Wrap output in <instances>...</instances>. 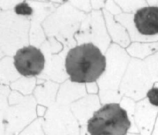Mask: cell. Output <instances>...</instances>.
I'll return each instance as SVG.
<instances>
[{"mask_svg": "<svg viewBox=\"0 0 158 135\" xmlns=\"http://www.w3.org/2000/svg\"><path fill=\"white\" fill-rule=\"evenodd\" d=\"M133 21L140 34L158 39V6H146L138 10Z\"/></svg>", "mask_w": 158, "mask_h": 135, "instance_id": "cell-4", "label": "cell"}, {"mask_svg": "<svg viewBox=\"0 0 158 135\" xmlns=\"http://www.w3.org/2000/svg\"><path fill=\"white\" fill-rule=\"evenodd\" d=\"M147 97L150 105L158 107V87L153 86L150 88L147 93Z\"/></svg>", "mask_w": 158, "mask_h": 135, "instance_id": "cell-5", "label": "cell"}, {"mask_svg": "<svg viewBox=\"0 0 158 135\" xmlns=\"http://www.w3.org/2000/svg\"><path fill=\"white\" fill-rule=\"evenodd\" d=\"M131 122L127 112L118 104H108L95 112L88 121L90 135H126Z\"/></svg>", "mask_w": 158, "mask_h": 135, "instance_id": "cell-2", "label": "cell"}, {"mask_svg": "<svg viewBox=\"0 0 158 135\" xmlns=\"http://www.w3.org/2000/svg\"><path fill=\"white\" fill-rule=\"evenodd\" d=\"M106 67V59L92 43H85L70 50L65 68L72 82L92 83L98 80Z\"/></svg>", "mask_w": 158, "mask_h": 135, "instance_id": "cell-1", "label": "cell"}, {"mask_svg": "<svg viewBox=\"0 0 158 135\" xmlns=\"http://www.w3.org/2000/svg\"><path fill=\"white\" fill-rule=\"evenodd\" d=\"M154 135H158V121H157V124H156V130H155Z\"/></svg>", "mask_w": 158, "mask_h": 135, "instance_id": "cell-7", "label": "cell"}, {"mask_svg": "<svg viewBox=\"0 0 158 135\" xmlns=\"http://www.w3.org/2000/svg\"><path fill=\"white\" fill-rule=\"evenodd\" d=\"M15 12L18 15H30L32 13V9L26 3H22L15 7Z\"/></svg>", "mask_w": 158, "mask_h": 135, "instance_id": "cell-6", "label": "cell"}, {"mask_svg": "<svg viewBox=\"0 0 158 135\" xmlns=\"http://www.w3.org/2000/svg\"><path fill=\"white\" fill-rule=\"evenodd\" d=\"M13 63L19 74L24 77H34L43 71L45 59L39 49L27 46L16 51L13 57Z\"/></svg>", "mask_w": 158, "mask_h": 135, "instance_id": "cell-3", "label": "cell"}]
</instances>
